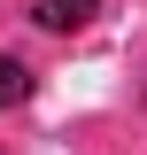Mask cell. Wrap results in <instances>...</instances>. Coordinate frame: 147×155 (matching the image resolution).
<instances>
[{"mask_svg": "<svg viewBox=\"0 0 147 155\" xmlns=\"http://www.w3.org/2000/svg\"><path fill=\"white\" fill-rule=\"evenodd\" d=\"M93 8H101V0H31V23H47V31H77V23H93Z\"/></svg>", "mask_w": 147, "mask_h": 155, "instance_id": "obj_1", "label": "cell"}, {"mask_svg": "<svg viewBox=\"0 0 147 155\" xmlns=\"http://www.w3.org/2000/svg\"><path fill=\"white\" fill-rule=\"evenodd\" d=\"M31 93V70H23L16 54H0V109H8V101H23Z\"/></svg>", "mask_w": 147, "mask_h": 155, "instance_id": "obj_2", "label": "cell"}]
</instances>
